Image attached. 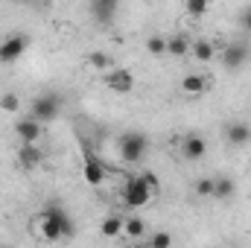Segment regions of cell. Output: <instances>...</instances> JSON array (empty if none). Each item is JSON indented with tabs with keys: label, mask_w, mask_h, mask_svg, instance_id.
<instances>
[{
	"label": "cell",
	"mask_w": 251,
	"mask_h": 248,
	"mask_svg": "<svg viewBox=\"0 0 251 248\" xmlns=\"http://www.w3.org/2000/svg\"><path fill=\"white\" fill-rule=\"evenodd\" d=\"M240 24H243L246 32H251V6H246V9L240 12Z\"/></svg>",
	"instance_id": "26"
},
{
	"label": "cell",
	"mask_w": 251,
	"mask_h": 248,
	"mask_svg": "<svg viewBox=\"0 0 251 248\" xmlns=\"http://www.w3.org/2000/svg\"><path fill=\"white\" fill-rule=\"evenodd\" d=\"M146 146H149L146 134H140V131H126L123 137H120V143H117V152H120V158H123L126 164H140L143 155H146Z\"/></svg>",
	"instance_id": "2"
},
{
	"label": "cell",
	"mask_w": 251,
	"mask_h": 248,
	"mask_svg": "<svg viewBox=\"0 0 251 248\" xmlns=\"http://www.w3.org/2000/svg\"><path fill=\"white\" fill-rule=\"evenodd\" d=\"M178 88H181L184 97H204V94L210 91V79H207L204 73L193 70V73H184V76H181Z\"/></svg>",
	"instance_id": "9"
},
{
	"label": "cell",
	"mask_w": 251,
	"mask_h": 248,
	"mask_svg": "<svg viewBox=\"0 0 251 248\" xmlns=\"http://www.w3.org/2000/svg\"><path fill=\"white\" fill-rule=\"evenodd\" d=\"M105 164L94 155V149L91 146H82V178H85V184L88 187H102L105 181Z\"/></svg>",
	"instance_id": "5"
},
{
	"label": "cell",
	"mask_w": 251,
	"mask_h": 248,
	"mask_svg": "<svg viewBox=\"0 0 251 248\" xmlns=\"http://www.w3.org/2000/svg\"><path fill=\"white\" fill-rule=\"evenodd\" d=\"M26 35H21V32H12V35H6V38H0V64H12L18 62L24 53H26Z\"/></svg>",
	"instance_id": "7"
},
{
	"label": "cell",
	"mask_w": 251,
	"mask_h": 248,
	"mask_svg": "<svg viewBox=\"0 0 251 248\" xmlns=\"http://www.w3.org/2000/svg\"><path fill=\"white\" fill-rule=\"evenodd\" d=\"M234 193H237V181H234L231 175H219V178H213V198L225 201V198H231Z\"/></svg>",
	"instance_id": "16"
},
{
	"label": "cell",
	"mask_w": 251,
	"mask_h": 248,
	"mask_svg": "<svg viewBox=\"0 0 251 248\" xmlns=\"http://www.w3.org/2000/svg\"><path fill=\"white\" fill-rule=\"evenodd\" d=\"M225 140H228L231 146H249L251 143V125L249 123H228Z\"/></svg>",
	"instance_id": "14"
},
{
	"label": "cell",
	"mask_w": 251,
	"mask_h": 248,
	"mask_svg": "<svg viewBox=\"0 0 251 248\" xmlns=\"http://www.w3.org/2000/svg\"><path fill=\"white\" fill-rule=\"evenodd\" d=\"M190 56H193L196 62H201V64H210L216 56H219V50H216L207 38H196V41L190 44Z\"/></svg>",
	"instance_id": "12"
},
{
	"label": "cell",
	"mask_w": 251,
	"mask_h": 248,
	"mask_svg": "<svg viewBox=\"0 0 251 248\" xmlns=\"http://www.w3.org/2000/svg\"><path fill=\"white\" fill-rule=\"evenodd\" d=\"M123 234L128 240L140 243V240L149 234V225H146V219H140V216H128V219H123Z\"/></svg>",
	"instance_id": "15"
},
{
	"label": "cell",
	"mask_w": 251,
	"mask_h": 248,
	"mask_svg": "<svg viewBox=\"0 0 251 248\" xmlns=\"http://www.w3.org/2000/svg\"><path fill=\"white\" fill-rule=\"evenodd\" d=\"M85 62L91 64L94 70H100V73H108V70L114 67L111 56H108V53H100V50H97V53H88V59H85Z\"/></svg>",
	"instance_id": "19"
},
{
	"label": "cell",
	"mask_w": 251,
	"mask_h": 248,
	"mask_svg": "<svg viewBox=\"0 0 251 248\" xmlns=\"http://www.w3.org/2000/svg\"><path fill=\"white\" fill-rule=\"evenodd\" d=\"M0 111H6V114H18V111H21V97L12 94V91L0 94Z\"/></svg>",
	"instance_id": "21"
},
{
	"label": "cell",
	"mask_w": 251,
	"mask_h": 248,
	"mask_svg": "<svg viewBox=\"0 0 251 248\" xmlns=\"http://www.w3.org/2000/svg\"><path fill=\"white\" fill-rule=\"evenodd\" d=\"M123 248H149L146 243H128V246H123Z\"/></svg>",
	"instance_id": "27"
},
{
	"label": "cell",
	"mask_w": 251,
	"mask_h": 248,
	"mask_svg": "<svg viewBox=\"0 0 251 248\" xmlns=\"http://www.w3.org/2000/svg\"><path fill=\"white\" fill-rule=\"evenodd\" d=\"M207 155V140L201 134H184L181 137V158L184 161H201Z\"/></svg>",
	"instance_id": "11"
},
{
	"label": "cell",
	"mask_w": 251,
	"mask_h": 248,
	"mask_svg": "<svg viewBox=\"0 0 251 248\" xmlns=\"http://www.w3.org/2000/svg\"><path fill=\"white\" fill-rule=\"evenodd\" d=\"M32 225H35L38 240H44V243H59V240L73 237V222H70V216L62 207H47V210L35 213Z\"/></svg>",
	"instance_id": "1"
},
{
	"label": "cell",
	"mask_w": 251,
	"mask_h": 248,
	"mask_svg": "<svg viewBox=\"0 0 251 248\" xmlns=\"http://www.w3.org/2000/svg\"><path fill=\"white\" fill-rule=\"evenodd\" d=\"M102 85L114 94H131L134 91V73L126 67H111L108 73H102Z\"/></svg>",
	"instance_id": "6"
},
{
	"label": "cell",
	"mask_w": 251,
	"mask_h": 248,
	"mask_svg": "<svg viewBox=\"0 0 251 248\" xmlns=\"http://www.w3.org/2000/svg\"><path fill=\"white\" fill-rule=\"evenodd\" d=\"M152 196H155V193L143 184V178H140V175L126 178V187H123V204H126V207L140 210V207H146V204L152 201Z\"/></svg>",
	"instance_id": "4"
},
{
	"label": "cell",
	"mask_w": 251,
	"mask_h": 248,
	"mask_svg": "<svg viewBox=\"0 0 251 248\" xmlns=\"http://www.w3.org/2000/svg\"><path fill=\"white\" fill-rule=\"evenodd\" d=\"M190 44H193V41H190L187 35H181V32H178V35L167 38V53H170V56H176V59L190 56Z\"/></svg>",
	"instance_id": "18"
},
{
	"label": "cell",
	"mask_w": 251,
	"mask_h": 248,
	"mask_svg": "<svg viewBox=\"0 0 251 248\" xmlns=\"http://www.w3.org/2000/svg\"><path fill=\"white\" fill-rule=\"evenodd\" d=\"M59 111H62V97H56V94H41L29 105V117L35 123H50L59 117Z\"/></svg>",
	"instance_id": "3"
},
{
	"label": "cell",
	"mask_w": 251,
	"mask_h": 248,
	"mask_svg": "<svg viewBox=\"0 0 251 248\" xmlns=\"http://www.w3.org/2000/svg\"><path fill=\"white\" fill-rule=\"evenodd\" d=\"M184 9H187L190 18H201V15H207L210 3L207 0H184Z\"/></svg>",
	"instance_id": "25"
},
{
	"label": "cell",
	"mask_w": 251,
	"mask_h": 248,
	"mask_svg": "<svg viewBox=\"0 0 251 248\" xmlns=\"http://www.w3.org/2000/svg\"><path fill=\"white\" fill-rule=\"evenodd\" d=\"M173 243H176V240H173V234H170V231H152L146 246H149V248H173Z\"/></svg>",
	"instance_id": "22"
},
{
	"label": "cell",
	"mask_w": 251,
	"mask_h": 248,
	"mask_svg": "<svg viewBox=\"0 0 251 248\" xmlns=\"http://www.w3.org/2000/svg\"><path fill=\"white\" fill-rule=\"evenodd\" d=\"M15 137L21 140V146H35L41 140V123H35L32 117L15 120Z\"/></svg>",
	"instance_id": "10"
},
{
	"label": "cell",
	"mask_w": 251,
	"mask_h": 248,
	"mask_svg": "<svg viewBox=\"0 0 251 248\" xmlns=\"http://www.w3.org/2000/svg\"><path fill=\"white\" fill-rule=\"evenodd\" d=\"M15 158H18V167H21V170H38L41 161H44V155H41L38 146H21Z\"/></svg>",
	"instance_id": "13"
},
{
	"label": "cell",
	"mask_w": 251,
	"mask_h": 248,
	"mask_svg": "<svg viewBox=\"0 0 251 248\" xmlns=\"http://www.w3.org/2000/svg\"><path fill=\"white\" fill-rule=\"evenodd\" d=\"M219 62H222L225 70H237V67H243L249 62V47L240 44V41H231V44H225L219 50Z\"/></svg>",
	"instance_id": "8"
},
{
	"label": "cell",
	"mask_w": 251,
	"mask_h": 248,
	"mask_svg": "<svg viewBox=\"0 0 251 248\" xmlns=\"http://www.w3.org/2000/svg\"><path fill=\"white\" fill-rule=\"evenodd\" d=\"M146 53L149 56H167V38L164 35H149L146 38Z\"/></svg>",
	"instance_id": "23"
},
{
	"label": "cell",
	"mask_w": 251,
	"mask_h": 248,
	"mask_svg": "<svg viewBox=\"0 0 251 248\" xmlns=\"http://www.w3.org/2000/svg\"><path fill=\"white\" fill-rule=\"evenodd\" d=\"M100 234H102L105 240L123 237V216H105V219L100 222Z\"/></svg>",
	"instance_id": "17"
},
{
	"label": "cell",
	"mask_w": 251,
	"mask_h": 248,
	"mask_svg": "<svg viewBox=\"0 0 251 248\" xmlns=\"http://www.w3.org/2000/svg\"><path fill=\"white\" fill-rule=\"evenodd\" d=\"M193 193L199 196V198H213V178H196V184H193Z\"/></svg>",
	"instance_id": "24"
},
{
	"label": "cell",
	"mask_w": 251,
	"mask_h": 248,
	"mask_svg": "<svg viewBox=\"0 0 251 248\" xmlns=\"http://www.w3.org/2000/svg\"><path fill=\"white\" fill-rule=\"evenodd\" d=\"M91 12L100 18V24H108L111 15L117 12V3H111V0H105V3H91Z\"/></svg>",
	"instance_id": "20"
}]
</instances>
